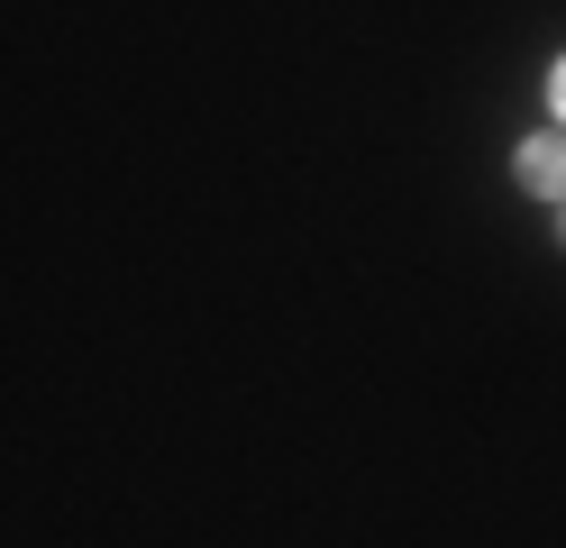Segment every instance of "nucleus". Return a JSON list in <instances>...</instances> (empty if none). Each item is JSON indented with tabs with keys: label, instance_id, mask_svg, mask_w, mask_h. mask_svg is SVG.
I'll use <instances>...</instances> for the list:
<instances>
[{
	"label": "nucleus",
	"instance_id": "f03ea898",
	"mask_svg": "<svg viewBox=\"0 0 566 548\" xmlns=\"http://www.w3.org/2000/svg\"><path fill=\"white\" fill-rule=\"evenodd\" d=\"M548 101H557V120H566V64H557V73H548Z\"/></svg>",
	"mask_w": 566,
	"mask_h": 548
},
{
	"label": "nucleus",
	"instance_id": "f257e3e1",
	"mask_svg": "<svg viewBox=\"0 0 566 548\" xmlns=\"http://www.w3.org/2000/svg\"><path fill=\"white\" fill-rule=\"evenodd\" d=\"M521 183H530L539 201H566V128H548V137L521 146Z\"/></svg>",
	"mask_w": 566,
	"mask_h": 548
}]
</instances>
